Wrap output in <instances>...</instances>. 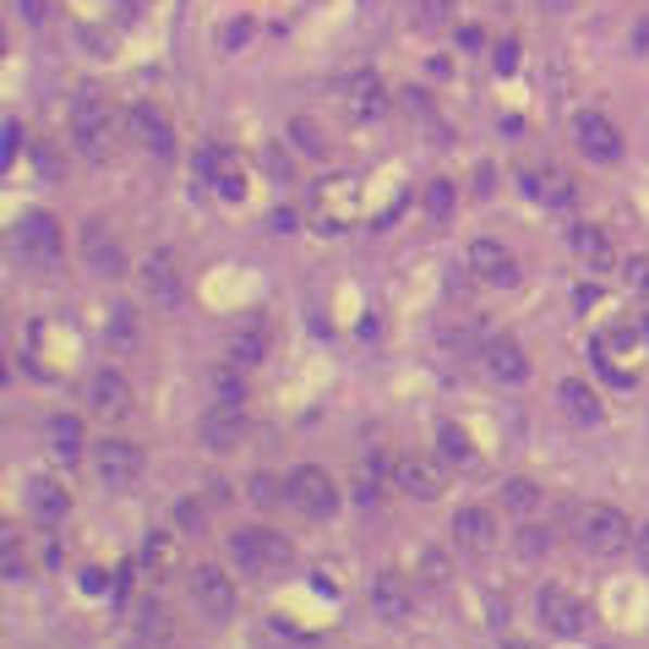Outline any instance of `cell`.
Instances as JSON below:
<instances>
[{"label": "cell", "instance_id": "obj_1", "mask_svg": "<svg viewBox=\"0 0 649 649\" xmlns=\"http://www.w3.org/2000/svg\"><path fill=\"white\" fill-rule=\"evenodd\" d=\"M627 513L622 508H611V502H584L578 513H573V540L584 546V551H595V557H616L622 546H627Z\"/></svg>", "mask_w": 649, "mask_h": 649}, {"label": "cell", "instance_id": "obj_2", "mask_svg": "<svg viewBox=\"0 0 649 649\" xmlns=\"http://www.w3.org/2000/svg\"><path fill=\"white\" fill-rule=\"evenodd\" d=\"M229 557L240 573H278L295 562V546L278 529H235L229 535Z\"/></svg>", "mask_w": 649, "mask_h": 649}, {"label": "cell", "instance_id": "obj_3", "mask_svg": "<svg viewBox=\"0 0 649 649\" xmlns=\"http://www.w3.org/2000/svg\"><path fill=\"white\" fill-rule=\"evenodd\" d=\"M311 208H316V224L322 229H350L361 219V186L355 175H328V180H316L311 186Z\"/></svg>", "mask_w": 649, "mask_h": 649}, {"label": "cell", "instance_id": "obj_4", "mask_svg": "<svg viewBox=\"0 0 649 649\" xmlns=\"http://www.w3.org/2000/svg\"><path fill=\"white\" fill-rule=\"evenodd\" d=\"M289 502L305 513V519H334L339 513V486H334V475L322 470V464H300V470H289Z\"/></svg>", "mask_w": 649, "mask_h": 649}, {"label": "cell", "instance_id": "obj_5", "mask_svg": "<svg viewBox=\"0 0 649 649\" xmlns=\"http://www.w3.org/2000/svg\"><path fill=\"white\" fill-rule=\"evenodd\" d=\"M186 589H191V606L208 616V622H229L235 616V606H240V595H235V578L224 573V567H191V578H186Z\"/></svg>", "mask_w": 649, "mask_h": 649}, {"label": "cell", "instance_id": "obj_6", "mask_svg": "<svg viewBox=\"0 0 649 649\" xmlns=\"http://www.w3.org/2000/svg\"><path fill=\"white\" fill-rule=\"evenodd\" d=\"M72 137H77V148H83L88 159H104V153H110L115 121H110L104 99H93V93H77V104H72Z\"/></svg>", "mask_w": 649, "mask_h": 649}, {"label": "cell", "instance_id": "obj_7", "mask_svg": "<svg viewBox=\"0 0 649 649\" xmlns=\"http://www.w3.org/2000/svg\"><path fill=\"white\" fill-rule=\"evenodd\" d=\"M573 142H578V153L595 159V164H616V159L627 153L622 132H616L600 110H578V115H573Z\"/></svg>", "mask_w": 649, "mask_h": 649}, {"label": "cell", "instance_id": "obj_8", "mask_svg": "<svg viewBox=\"0 0 649 649\" xmlns=\"http://www.w3.org/2000/svg\"><path fill=\"white\" fill-rule=\"evenodd\" d=\"M535 616H540V627H546V633H557V638H578V633H584V622H589L584 600H578V595H567L562 584H546V589L535 595Z\"/></svg>", "mask_w": 649, "mask_h": 649}, {"label": "cell", "instance_id": "obj_9", "mask_svg": "<svg viewBox=\"0 0 649 649\" xmlns=\"http://www.w3.org/2000/svg\"><path fill=\"white\" fill-rule=\"evenodd\" d=\"M93 475H99L110 491L137 486V475H142V448H137V442H126V437L99 442V448H93Z\"/></svg>", "mask_w": 649, "mask_h": 649}, {"label": "cell", "instance_id": "obj_10", "mask_svg": "<svg viewBox=\"0 0 649 649\" xmlns=\"http://www.w3.org/2000/svg\"><path fill=\"white\" fill-rule=\"evenodd\" d=\"M366 606H372V616H377V622L404 627V622H410V611H415V589H410V578H404V573H377V578H372V589H366Z\"/></svg>", "mask_w": 649, "mask_h": 649}, {"label": "cell", "instance_id": "obj_11", "mask_svg": "<svg viewBox=\"0 0 649 649\" xmlns=\"http://www.w3.org/2000/svg\"><path fill=\"white\" fill-rule=\"evenodd\" d=\"M197 175H202V186H213V197H224V202H240L246 197V175H240V164H235V153H224V148H197Z\"/></svg>", "mask_w": 649, "mask_h": 649}, {"label": "cell", "instance_id": "obj_12", "mask_svg": "<svg viewBox=\"0 0 649 649\" xmlns=\"http://www.w3.org/2000/svg\"><path fill=\"white\" fill-rule=\"evenodd\" d=\"M17 251H23L28 262H45V267L61 262V224H55L50 213H39V208L23 213V219H17Z\"/></svg>", "mask_w": 649, "mask_h": 649}, {"label": "cell", "instance_id": "obj_13", "mask_svg": "<svg viewBox=\"0 0 649 649\" xmlns=\"http://www.w3.org/2000/svg\"><path fill=\"white\" fill-rule=\"evenodd\" d=\"M142 295H148V305H153V311H175V305L186 300V284H180V273H175V257H170V251H153V257L142 262Z\"/></svg>", "mask_w": 649, "mask_h": 649}, {"label": "cell", "instance_id": "obj_14", "mask_svg": "<svg viewBox=\"0 0 649 649\" xmlns=\"http://www.w3.org/2000/svg\"><path fill=\"white\" fill-rule=\"evenodd\" d=\"M83 399H88V410H93L99 421H126L132 404H137V394H132V383H126L121 372H93Z\"/></svg>", "mask_w": 649, "mask_h": 649}, {"label": "cell", "instance_id": "obj_15", "mask_svg": "<svg viewBox=\"0 0 649 649\" xmlns=\"http://www.w3.org/2000/svg\"><path fill=\"white\" fill-rule=\"evenodd\" d=\"M448 535H453V546L464 557H491L497 551V519L486 508H459L453 524H448Z\"/></svg>", "mask_w": 649, "mask_h": 649}, {"label": "cell", "instance_id": "obj_16", "mask_svg": "<svg viewBox=\"0 0 649 649\" xmlns=\"http://www.w3.org/2000/svg\"><path fill=\"white\" fill-rule=\"evenodd\" d=\"M470 273H475L480 284L508 289V284H519V257H513L502 240H475V246H470Z\"/></svg>", "mask_w": 649, "mask_h": 649}, {"label": "cell", "instance_id": "obj_17", "mask_svg": "<svg viewBox=\"0 0 649 649\" xmlns=\"http://www.w3.org/2000/svg\"><path fill=\"white\" fill-rule=\"evenodd\" d=\"M126 132H132V142L153 148L159 159H175V132H170V121H164L153 104H132V110H126Z\"/></svg>", "mask_w": 649, "mask_h": 649}, {"label": "cell", "instance_id": "obj_18", "mask_svg": "<svg viewBox=\"0 0 649 649\" xmlns=\"http://www.w3.org/2000/svg\"><path fill=\"white\" fill-rule=\"evenodd\" d=\"M480 361H486V372H491L497 383H513V388H519V383H529V355H524L513 339H502V334H497V339H486Z\"/></svg>", "mask_w": 649, "mask_h": 649}, {"label": "cell", "instance_id": "obj_19", "mask_svg": "<svg viewBox=\"0 0 649 649\" xmlns=\"http://www.w3.org/2000/svg\"><path fill=\"white\" fill-rule=\"evenodd\" d=\"M197 432H202V442H208L213 453H229V448L240 442V432H246V421H240V404H219V399H213V410L197 421Z\"/></svg>", "mask_w": 649, "mask_h": 649}, {"label": "cell", "instance_id": "obj_20", "mask_svg": "<svg viewBox=\"0 0 649 649\" xmlns=\"http://www.w3.org/2000/svg\"><path fill=\"white\" fill-rule=\"evenodd\" d=\"M83 257H88V267H93L99 278H121V273H126V257H121V246H115V235H110L104 224H88Z\"/></svg>", "mask_w": 649, "mask_h": 649}, {"label": "cell", "instance_id": "obj_21", "mask_svg": "<svg viewBox=\"0 0 649 649\" xmlns=\"http://www.w3.org/2000/svg\"><path fill=\"white\" fill-rule=\"evenodd\" d=\"M394 480H399V491H410L415 502H437V497H442V475H437L432 464H421V459H399V464H394Z\"/></svg>", "mask_w": 649, "mask_h": 649}, {"label": "cell", "instance_id": "obj_22", "mask_svg": "<svg viewBox=\"0 0 649 649\" xmlns=\"http://www.w3.org/2000/svg\"><path fill=\"white\" fill-rule=\"evenodd\" d=\"M573 251H578V262H584L589 273H611V267H616V251H611L606 229H595V224H578V229H573Z\"/></svg>", "mask_w": 649, "mask_h": 649}, {"label": "cell", "instance_id": "obj_23", "mask_svg": "<svg viewBox=\"0 0 649 649\" xmlns=\"http://www.w3.org/2000/svg\"><path fill=\"white\" fill-rule=\"evenodd\" d=\"M66 508H72V497H66L50 475H34V480H28V513H34V519L55 524V519H66Z\"/></svg>", "mask_w": 649, "mask_h": 649}, {"label": "cell", "instance_id": "obj_24", "mask_svg": "<svg viewBox=\"0 0 649 649\" xmlns=\"http://www.w3.org/2000/svg\"><path fill=\"white\" fill-rule=\"evenodd\" d=\"M557 399H562V410L578 421V426H600L606 421V410H600V399H595V388H584L578 377H567L562 388H557Z\"/></svg>", "mask_w": 649, "mask_h": 649}, {"label": "cell", "instance_id": "obj_25", "mask_svg": "<svg viewBox=\"0 0 649 649\" xmlns=\"http://www.w3.org/2000/svg\"><path fill=\"white\" fill-rule=\"evenodd\" d=\"M262 355H267V328H262V322H246V328L229 334V361L235 366H257Z\"/></svg>", "mask_w": 649, "mask_h": 649}, {"label": "cell", "instance_id": "obj_26", "mask_svg": "<svg viewBox=\"0 0 649 649\" xmlns=\"http://www.w3.org/2000/svg\"><path fill=\"white\" fill-rule=\"evenodd\" d=\"M50 453H55L61 464H72V459L83 453V421H77V415H55V421H50Z\"/></svg>", "mask_w": 649, "mask_h": 649}, {"label": "cell", "instance_id": "obj_27", "mask_svg": "<svg viewBox=\"0 0 649 649\" xmlns=\"http://www.w3.org/2000/svg\"><path fill=\"white\" fill-rule=\"evenodd\" d=\"M350 110L355 115H383V83H377V72L350 77Z\"/></svg>", "mask_w": 649, "mask_h": 649}, {"label": "cell", "instance_id": "obj_28", "mask_svg": "<svg viewBox=\"0 0 649 649\" xmlns=\"http://www.w3.org/2000/svg\"><path fill=\"white\" fill-rule=\"evenodd\" d=\"M421 208H426L437 224H448V219H453V208H459V191H453V180H442V175H437V180H426V191H421Z\"/></svg>", "mask_w": 649, "mask_h": 649}, {"label": "cell", "instance_id": "obj_29", "mask_svg": "<svg viewBox=\"0 0 649 649\" xmlns=\"http://www.w3.org/2000/svg\"><path fill=\"white\" fill-rule=\"evenodd\" d=\"M437 453H442V459H453V464H475V459H480V453H475V442H470V432H464V426H453V421H448V426H437Z\"/></svg>", "mask_w": 649, "mask_h": 649}, {"label": "cell", "instance_id": "obj_30", "mask_svg": "<svg viewBox=\"0 0 649 649\" xmlns=\"http://www.w3.org/2000/svg\"><path fill=\"white\" fill-rule=\"evenodd\" d=\"M529 197H546V202H573V186H567V175L562 170H546V175H529Z\"/></svg>", "mask_w": 649, "mask_h": 649}, {"label": "cell", "instance_id": "obj_31", "mask_svg": "<svg viewBox=\"0 0 649 649\" xmlns=\"http://www.w3.org/2000/svg\"><path fill=\"white\" fill-rule=\"evenodd\" d=\"M213 399L219 404H240L246 399V383H240V372H235V361H224V366H213Z\"/></svg>", "mask_w": 649, "mask_h": 649}, {"label": "cell", "instance_id": "obj_32", "mask_svg": "<svg viewBox=\"0 0 649 649\" xmlns=\"http://www.w3.org/2000/svg\"><path fill=\"white\" fill-rule=\"evenodd\" d=\"M502 502H508L513 513H535V508H540V486H535V480H508V486H502Z\"/></svg>", "mask_w": 649, "mask_h": 649}, {"label": "cell", "instance_id": "obj_33", "mask_svg": "<svg viewBox=\"0 0 649 649\" xmlns=\"http://www.w3.org/2000/svg\"><path fill=\"white\" fill-rule=\"evenodd\" d=\"M267 649H316V638L311 633H295V627H284L278 616L267 622Z\"/></svg>", "mask_w": 649, "mask_h": 649}, {"label": "cell", "instance_id": "obj_34", "mask_svg": "<svg viewBox=\"0 0 649 649\" xmlns=\"http://www.w3.org/2000/svg\"><path fill=\"white\" fill-rule=\"evenodd\" d=\"M110 339H115V345H132V339H137V311H132V305H115V311H110Z\"/></svg>", "mask_w": 649, "mask_h": 649}, {"label": "cell", "instance_id": "obj_35", "mask_svg": "<svg viewBox=\"0 0 649 649\" xmlns=\"http://www.w3.org/2000/svg\"><path fill=\"white\" fill-rule=\"evenodd\" d=\"M142 562H148V573L170 567V562H175V540H170V535H153V540L142 546Z\"/></svg>", "mask_w": 649, "mask_h": 649}, {"label": "cell", "instance_id": "obj_36", "mask_svg": "<svg viewBox=\"0 0 649 649\" xmlns=\"http://www.w3.org/2000/svg\"><path fill=\"white\" fill-rule=\"evenodd\" d=\"M278 497H289V486H278L273 475H251V502L257 508H273Z\"/></svg>", "mask_w": 649, "mask_h": 649}, {"label": "cell", "instance_id": "obj_37", "mask_svg": "<svg viewBox=\"0 0 649 649\" xmlns=\"http://www.w3.org/2000/svg\"><path fill=\"white\" fill-rule=\"evenodd\" d=\"M295 137H300V153H322L328 142H322V132L311 126V121H295Z\"/></svg>", "mask_w": 649, "mask_h": 649}, {"label": "cell", "instance_id": "obj_38", "mask_svg": "<svg viewBox=\"0 0 649 649\" xmlns=\"http://www.w3.org/2000/svg\"><path fill=\"white\" fill-rule=\"evenodd\" d=\"M519 557H546V529H519Z\"/></svg>", "mask_w": 649, "mask_h": 649}, {"label": "cell", "instance_id": "obj_39", "mask_svg": "<svg viewBox=\"0 0 649 649\" xmlns=\"http://www.w3.org/2000/svg\"><path fill=\"white\" fill-rule=\"evenodd\" d=\"M627 284L649 300V262H644V257H633V262H627Z\"/></svg>", "mask_w": 649, "mask_h": 649}, {"label": "cell", "instance_id": "obj_40", "mask_svg": "<svg viewBox=\"0 0 649 649\" xmlns=\"http://www.w3.org/2000/svg\"><path fill=\"white\" fill-rule=\"evenodd\" d=\"M12 7L23 12V23H45L50 17V0H12Z\"/></svg>", "mask_w": 649, "mask_h": 649}, {"label": "cell", "instance_id": "obj_41", "mask_svg": "<svg viewBox=\"0 0 649 649\" xmlns=\"http://www.w3.org/2000/svg\"><path fill=\"white\" fill-rule=\"evenodd\" d=\"M246 39H251V23H229V28L219 34V45H224V50H240Z\"/></svg>", "mask_w": 649, "mask_h": 649}, {"label": "cell", "instance_id": "obj_42", "mask_svg": "<svg viewBox=\"0 0 649 649\" xmlns=\"http://www.w3.org/2000/svg\"><path fill=\"white\" fill-rule=\"evenodd\" d=\"M491 61H497V72H513V66H519V45H513V39H502V45L491 50Z\"/></svg>", "mask_w": 649, "mask_h": 649}, {"label": "cell", "instance_id": "obj_43", "mask_svg": "<svg viewBox=\"0 0 649 649\" xmlns=\"http://www.w3.org/2000/svg\"><path fill=\"white\" fill-rule=\"evenodd\" d=\"M267 229H273V235H295V213H289V208H273Z\"/></svg>", "mask_w": 649, "mask_h": 649}, {"label": "cell", "instance_id": "obj_44", "mask_svg": "<svg viewBox=\"0 0 649 649\" xmlns=\"http://www.w3.org/2000/svg\"><path fill=\"white\" fill-rule=\"evenodd\" d=\"M17 153H23V126L7 121V159H17Z\"/></svg>", "mask_w": 649, "mask_h": 649}, {"label": "cell", "instance_id": "obj_45", "mask_svg": "<svg viewBox=\"0 0 649 649\" xmlns=\"http://www.w3.org/2000/svg\"><path fill=\"white\" fill-rule=\"evenodd\" d=\"M175 519H180L186 529H197V524H202V508H197V502H180V508H175Z\"/></svg>", "mask_w": 649, "mask_h": 649}, {"label": "cell", "instance_id": "obj_46", "mask_svg": "<svg viewBox=\"0 0 649 649\" xmlns=\"http://www.w3.org/2000/svg\"><path fill=\"white\" fill-rule=\"evenodd\" d=\"M7 578H12V584H17V578H28V562H23L12 546H7Z\"/></svg>", "mask_w": 649, "mask_h": 649}, {"label": "cell", "instance_id": "obj_47", "mask_svg": "<svg viewBox=\"0 0 649 649\" xmlns=\"http://www.w3.org/2000/svg\"><path fill=\"white\" fill-rule=\"evenodd\" d=\"M83 589H88V595H99V589H110V578H104L99 567H88V573H83Z\"/></svg>", "mask_w": 649, "mask_h": 649}, {"label": "cell", "instance_id": "obj_48", "mask_svg": "<svg viewBox=\"0 0 649 649\" xmlns=\"http://www.w3.org/2000/svg\"><path fill=\"white\" fill-rule=\"evenodd\" d=\"M633 551H638V562H644V573H649V524L633 535Z\"/></svg>", "mask_w": 649, "mask_h": 649}, {"label": "cell", "instance_id": "obj_49", "mask_svg": "<svg viewBox=\"0 0 649 649\" xmlns=\"http://www.w3.org/2000/svg\"><path fill=\"white\" fill-rule=\"evenodd\" d=\"M535 7L551 12V17H567V12H573V0H535Z\"/></svg>", "mask_w": 649, "mask_h": 649}, {"label": "cell", "instance_id": "obj_50", "mask_svg": "<svg viewBox=\"0 0 649 649\" xmlns=\"http://www.w3.org/2000/svg\"><path fill=\"white\" fill-rule=\"evenodd\" d=\"M459 45H464V50H480V28H459Z\"/></svg>", "mask_w": 649, "mask_h": 649}, {"label": "cell", "instance_id": "obj_51", "mask_svg": "<svg viewBox=\"0 0 649 649\" xmlns=\"http://www.w3.org/2000/svg\"><path fill=\"white\" fill-rule=\"evenodd\" d=\"M442 7L448 0H426V23H442Z\"/></svg>", "mask_w": 649, "mask_h": 649}]
</instances>
